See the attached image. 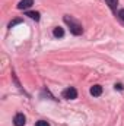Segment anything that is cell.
Returning a JSON list of instances; mask_svg holds the SVG:
<instances>
[{
  "instance_id": "9",
  "label": "cell",
  "mask_w": 124,
  "mask_h": 126,
  "mask_svg": "<svg viewBox=\"0 0 124 126\" xmlns=\"http://www.w3.org/2000/svg\"><path fill=\"white\" fill-rule=\"evenodd\" d=\"M35 126H50V123H48L47 120H38V122L35 123Z\"/></svg>"
},
{
  "instance_id": "7",
  "label": "cell",
  "mask_w": 124,
  "mask_h": 126,
  "mask_svg": "<svg viewBox=\"0 0 124 126\" xmlns=\"http://www.w3.org/2000/svg\"><path fill=\"white\" fill-rule=\"evenodd\" d=\"M107 4L111 7V10H117V4H118V0H105Z\"/></svg>"
},
{
  "instance_id": "2",
  "label": "cell",
  "mask_w": 124,
  "mask_h": 126,
  "mask_svg": "<svg viewBox=\"0 0 124 126\" xmlns=\"http://www.w3.org/2000/svg\"><path fill=\"white\" fill-rule=\"evenodd\" d=\"M63 98H66V100H74V98H77V91H76V88H73V87L66 88V90L63 91Z\"/></svg>"
},
{
  "instance_id": "1",
  "label": "cell",
  "mask_w": 124,
  "mask_h": 126,
  "mask_svg": "<svg viewBox=\"0 0 124 126\" xmlns=\"http://www.w3.org/2000/svg\"><path fill=\"white\" fill-rule=\"evenodd\" d=\"M64 22L69 25V30H70V32L73 34V35H80L82 32H83V28H82V25L80 24H77L73 18H70V16H64Z\"/></svg>"
},
{
  "instance_id": "3",
  "label": "cell",
  "mask_w": 124,
  "mask_h": 126,
  "mask_svg": "<svg viewBox=\"0 0 124 126\" xmlns=\"http://www.w3.org/2000/svg\"><path fill=\"white\" fill-rule=\"evenodd\" d=\"M26 123V117L22 114V113H18L15 117H13V125L15 126H24Z\"/></svg>"
},
{
  "instance_id": "5",
  "label": "cell",
  "mask_w": 124,
  "mask_h": 126,
  "mask_svg": "<svg viewBox=\"0 0 124 126\" xmlns=\"http://www.w3.org/2000/svg\"><path fill=\"white\" fill-rule=\"evenodd\" d=\"M91 94L93 97H99V95L102 94V87L101 85H93V87H91Z\"/></svg>"
},
{
  "instance_id": "8",
  "label": "cell",
  "mask_w": 124,
  "mask_h": 126,
  "mask_svg": "<svg viewBox=\"0 0 124 126\" xmlns=\"http://www.w3.org/2000/svg\"><path fill=\"white\" fill-rule=\"evenodd\" d=\"M26 16H29L31 19H35V21H39V13L38 12H26Z\"/></svg>"
},
{
  "instance_id": "4",
  "label": "cell",
  "mask_w": 124,
  "mask_h": 126,
  "mask_svg": "<svg viewBox=\"0 0 124 126\" xmlns=\"http://www.w3.org/2000/svg\"><path fill=\"white\" fill-rule=\"evenodd\" d=\"M32 4H34V0H21L18 3V9L19 10H25V9H29Z\"/></svg>"
},
{
  "instance_id": "10",
  "label": "cell",
  "mask_w": 124,
  "mask_h": 126,
  "mask_svg": "<svg viewBox=\"0 0 124 126\" xmlns=\"http://www.w3.org/2000/svg\"><path fill=\"white\" fill-rule=\"evenodd\" d=\"M22 22V19H15V21H12L10 24H9V28H12V27H15L16 24H21Z\"/></svg>"
},
{
  "instance_id": "6",
  "label": "cell",
  "mask_w": 124,
  "mask_h": 126,
  "mask_svg": "<svg viewBox=\"0 0 124 126\" xmlns=\"http://www.w3.org/2000/svg\"><path fill=\"white\" fill-rule=\"evenodd\" d=\"M53 34H54V37H56V38H63V37H64V30L60 28V27H57V28H54Z\"/></svg>"
},
{
  "instance_id": "11",
  "label": "cell",
  "mask_w": 124,
  "mask_h": 126,
  "mask_svg": "<svg viewBox=\"0 0 124 126\" xmlns=\"http://www.w3.org/2000/svg\"><path fill=\"white\" fill-rule=\"evenodd\" d=\"M118 18H120V21L124 22V9H120L118 10Z\"/></svg>"
},
{
  "instance_id": "12",
  "label": "cell",
  "mask_w": 124,
  "mask_h": 126,
  "mask_svg": "<svg viewBox=\"0 0 124 126\" xmlns=\"http://www.w3.org/2000/svg\"><path fill=\"white\" fill-rule=\"evenodd\" d=\"M117 88H118V90H123V85H121V84H118V85H115V90H117Z\"/></svg>"
}]
</instances>
